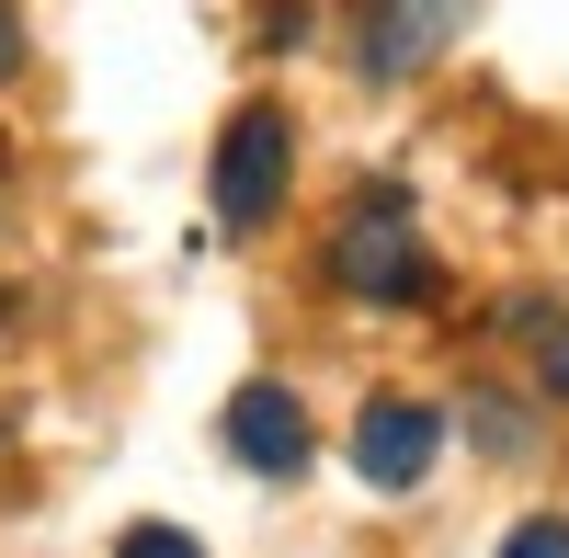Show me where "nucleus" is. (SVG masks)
Listing matches in <instances>:
<instances>
[{
    "label": "nucleus",
    "instance_id": "nucleus-1",
    "mask_svg": "<svg viewBox=\"0 0 569 558\" xmlns=\"http://www.w3.org/2000/svg\"><path fill=\"white\" fill-rule=\"evenodd\" d=\"M330 286H342V297H421V286H433L399 195H376V206L342 217V240H330Z\"/></svg>",
    "mask_w": 569,
    "mask_h": 558
},
{
    "label": "nucleus",
    "instance_id": "nucleus-2",
    "mask_svg": "<svg viewBox=\"0 0 569 558\" xmlns=\"http://www.w3.org/2000/svg\"><path fill=\"white\" fill-rule=\"evenodd\" d=\"M284 103H240L228 114V137H217V217L228 228H262L273 206H284Z\"/></svg>",
    "mask_w": 569,
    "mask_h": 558
},
{
    "label": "nucleus",
    "instance_id": "nucleus-3",
    "mask_svg": "<svg viewBox=\"0 0 569 558\" xmlns=\"http://www.w3.org/2000/svg\"><path fill=\"white\" fill-rule=\"evenodd\" d=\"M456 23H467V0H365V80H410V69H433Z\"/></svg>",
    "mask_w": 569,
    "mask_h": 558
},
{
    "label": "nucleus",
    "instance_id": "nucleus-4",
    "mask_svg": "<svg viewBox=\"0 0 569 558\" xmlns=\"http://www.w3.org/2000/svg\"><path fill=\"white\" fill-rule=\"evenodd\" d=\"M433 445H445V422L421 399H365V422H353V468L376 479V490H410L421 468H433Z\"/></svg>",
    "mask_w": 569,
    "mask_h": 558
},
{
    "label": "nucleus",
    "instance_id": "nucleus-5",
    "mask_svg": "<svg viewBox=\"0 0 569 558\" xmlns=\"http://www.w3.org/2000/svg\"><path fill=\"white\" fill-rule=\"evenodd\" d=\"M228 456L262 468V479H297L308 468V410H297V388H240V399H228Z\"/></svg>",
    "mask_w": 569,
    "mask_h": 558
},
{
    "label": "nucleus",
    "instance_id": "nucleus-6",
    "mask_svg": "<svg viewBox=\"0 0 569 558\" xmlns=\"http://www.w3.org/2000/svg\"><path fill=\"white\" fill-rule=\"evenodd\" d=\"M467 422H479V445H490V456H512V445H525V422H512V399H467Z\"/></svg>",
    "mask_w": 569,
    "mask_h": 558
},
{
    "label": "nucleus",
    "instance_id": "nucleus-7",
    "mask_svg": "<svg viewBox=\"0 0 569 558\" xmlns=\"http://www.w3.org/2000/svg\"><path fill=\"white\" fill-rule=\"evenodd\" d=\"M126 558H194V536H182V525H137Z\"/></svg>",
    "mask_w": 569,
    "mask_h": 558
},
{
    "label": "nucleus",
    "instance_id": "nucleus-8",
    "mask_svg": "<svg viewBox=\"0 0 569 558\" xmlns=\"http://www.w3.org/2000/svg\"><path fill=\"white\" fill-rule=\"evenodd\" d=\"M512 558H569V525H525V536H512Z\"/></svg>",
    "mask_w": 569,
    "mask_h": 558
},
{
    "label": "nucleus",
    "instance_id": "nucleus-9",
    "mask_svg": "<svg viewBox=\"0 0 569 558\" xmlns=\"http://www.w3.org/2000/svg\"><path fill=\"white\" fill-rule=\"evenodd\" d=\"M23 69V23H12V0H0V80Z\"/></svg>",
    "mask_w": 569,
    "mask_h": 558
},
{
    "label": "nucleus",
    "instance_id": "nucleus-10",
    "mask_svg": "<svg viewBox=\"0 0 569 558\" xmlns=\"http://www.w3.org/2000/svg\"><path fill=\"white\" fill-rule=\"evenodd\" d=\"M547 388L569 399V331H547Z\"/></svg>",
    "mask_w": 569,
    "mask_h": 558
},
{
    "label": "nucleus",
    "instance_id": "nucleus-11",
    "mask_svg": "<svg viewBox=\"0 0 569 558\" xmlns=\"http://www.w3.org/2000/svg\"><path fill=\"white\" fill-rule=\"evenodd\" d=\"M0 319H12V297H0Z\"/></svg>",
    "mask_w": 569,
    "mask_h": 558
},
{
    "label": "nucleus",
    "instance_id": "nucleus-12",
    "mask_svg": "<svg viewBox=\"0 0 569 558\" xmlns=\"http://www.w3.org/2000/svg\"><path fill=\"white\" fill-rule=\"evenodd\" d=\"M0 171H12V160H0Z\"/></svg>",
    "mask_w": 569,
    "mask_h": 558
}]
</instances>
